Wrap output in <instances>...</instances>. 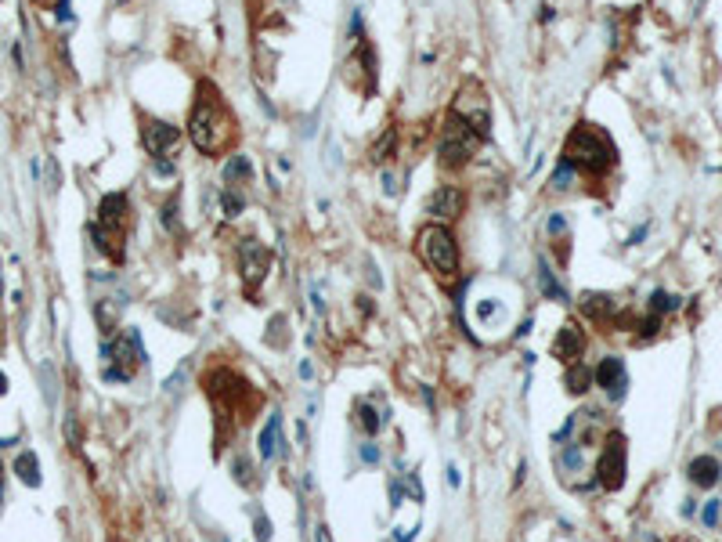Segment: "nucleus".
<instances>
[{"label":"nucleus","instance_id":"f257e3e1","mask_svg":"<svg viewBox=\"0 0 722 542\" xmlns=\"http://www.w3.org/2000/svg\"><path fill=\"white\" fill-rule=\"evenodd\" d=\"M188 134H191V145L206 156H217L235 134L231 116H228V109H224L220 94L213 91V84H206V80L199 84V98L188 113Z\"/></svg>","mask_w":722,"mask_h":542},{"label":"nucleus","instance_id":"f03ea898","mask_svg":"<svg viewBox=\"0 0 722 542\" xmlns=\"http://www.w3.org/2000/svg\"><path fill=\"white\" fill-rule=\"evenodd\" d=\"M564 159H571L574 170H585V174H607L614 163H618V149L614 141L607 138L600 127L592 123H578L574 131L567 134V145H564Z\"/></svg>","mask_w":722,"mask_h":542},{"label":"nucleus","instance_id":"7ed1b4c3","mask_svg":"<svg viewBox=\"0 0 722 542\" xmlns=\"http://www.w3.org/2000/svg\"><path fill=\"white\" fill-rule=\"evenodd\" d=\"M415 250H419V257L430 264L433 275H441V279H455V271H459V246H455V235L448 232L444 225H426L419 228V235H415Z\"/></svg>","mask_w":722,"mask_h":542},{"label":"nucleus","instance_id":"20e7f679","mask_svg":"<svg viewBox=\"0 0 722 542\" xmlns=\"http://www.w3.org/2000/svg\"><path fill=\"white\" fill-rule=\"evenodd\" d=\"M480 149V138L470 131V123L462 120L455 109H448V116H444V127H441V141H437V156H441V163L444 167H466L470 159L477 156Z\"/></svg>","mask_w":722,"mask_h":542},{"label":"nucleus","instance_id":"39448f33","mask_svg":"<svg viewBox=\"0 0 722 542\" xmlns=\"http://www.w3.org/2000/svg\"><path fill=\"white\" fill-rule=\"evenodd\" d=\"M625 474H629V449H625V434L611 430L603 441V452L596 459V481L607 492H618L625 485Z\"/></svg>","mask_w":722,"mask_h":542},{"label":"nucleus","instance_id":"423d86ee","mask_svg":"<svg viewBox=\"0 0 722 542\" xmlns=\"http://www.w3.org/2000/svg\"><path fill=\"white\" fill-rule=\"evenodd\" d=\"M455 113L470 123V131L480 138V141H488L491 138V109H488V94L484 87L477 84V80H466L459 91V98H455Z\"/></svg>","mask_w":722,"mask_h":542},{"label":"nucleus","instance_id":"0eeeda50","mask_svg":"<svg viewBox=\"0 0 722 542\" xmlns=\"http://www.w3.org/2000/svg\"><path fill=\"white\" fill-rule=\"evenodd\" d=\"M238 268H243V279L249 290L264 282L267 268H271V253L260 239H238Z\"/></svg>","mask_w":722,"mask_h":542},{"label":"nucleus","instance_id":"6e6552de","mask_svg":"<svg viewBox=\"0 0 722 542\" xmlns=\"http://www.w3.org/2000/svg\"><path fill=\"white\" fill-rule=\"evenodd\" d=\"M141 141H144V149H149V156H152V159H163V156H170L173 149L181 145V131H178L173 123H167V120H152V116H144Z\"/></svg>","mask_w":722,"mask_h":542},{"label":"nucleus","instance_id":"1a4fd4ad","mask_svg":"<svg viewBox=\"0 0 722 542\" xmlns=\"http://www.w3.org/2000/svg\"><path fill=\"white\" fill-rule=\"evenodd\" d=\"M462 210H466V196H462V188L455 185H441V188H433L430 199H426V214L437 221H455Z\"/></svg>","mask_w":722,"mask_h":542},{"label":"nucleus","instance_id":"9d476101","mask_svg":"<svg viewBox=\"0 0 722 542\" xmlns=\"http://www.w3.org/2000/svg\"><path fill=\"white\" fill-rule=\"evenodd\" d=\"M592 380H596V384L614 398V402H621L625 391H629V373H625V362H621V358H614V355H611V358H603V362L596 365V369H592Z\"/></svg>","mask_w":722,"mask_h":542},{"label":"nucleus","instance_id":"9b49d317","mask_svg":"<svg viewBox=\"0 0 722 542\" xmlns=\"http://www.w3.org/2000/svg\"><path fill=\"white\" fill-rule=\"evenodd\" d=\"M585 351V333H582V326L578 322H567V326H560V333H556V340H553V355L560 358V362H578V355Z\"/></svg>","mask_w":722,"mask_h":542},{"label":"nucleus","instance_id":"f8f14e48","mask_svg":"<svg viewBox=\"0 0 722 542\" xmlns=\"http://www.w3.org/2000/svg\"><path fill=\"white\" fill-rule=\"evenodd\" d=\"M690 481H694L697 488H715L719 485V477H722V463L715 456H697V459H690Z\"/></svg>","mask_w":722,"mask_h":542},{"label":"nucleus","instance_id":"ddd939ff","mask_svg":"<svg viewBox=\"0 0 722 542\" xmlns=\"http://www.w3.org/2000/svg\"><path fill=\"white\" fill-rule=\"evenodd\" d=\"M220 178L228 188H238V185H249L253 181V163H249V156H228L224 159V167H220Z\"/></svg>","mask_w":722,"mask_h":542},{"label":"nucleus","instance_id":"4468645a","mask_svg":"<svg viewBox=\"0 0 722 542\" xmlns=\"http://www.w3.org/2000/svg\"><path fill=\"white\" fill-rule=\"evenodd\" d=\"M275 452L285 456V449H282V416H278V412H275V416L264 423V430H260V456H264V459H275Z\"/></svg>","mask_w":722,"mask_h":542},{"label":"nucleus","instance_id":"2eb2a0df","mask_svg":"<svg viewBox=\"0 0 722 542\" xmlns=\"http://www.w3.org/2000/svg\"><path fill=\"white\" fill-rule=\"evenodd\" d=\"M15 474H19V481L22 485H29V488H40V459H37V452H19L15 456Z\"/></svg>","mask_w":722,"mask_h":542},{"label":"nucleus","instance_id":"dca6fc26","mask_svg":"<svg viewBox=\"0 0 722 542\" xmlns=\"http://www.w3.org/2000/svg\"><path fill=\"white\" fill-rule=\"evenodd\" d=\"M394 152H397V127H387V131L376 138V145H372V152H368V159H372L376 167H387Z\"/></svg>","mask_w":722,"mask_h":542},{"label":"nucleus","instance_id":"f3484780","mask_svg":"<svg viewBox=\"0 0 722 542\" xmlns=\"http://www.w3.org/2000/svg\"><path fill=\"white\" fill-rule=\"evenodd\" d=\"M582 308H585L589 318H600V322H603V318L614 315L618 304H614V297H607V293H585L582 297Z\"/></svg>","mask_w":722,"mask_h":542},{"label":"nucleus","instance_id":"a211bd4d","mask_svg":"<svg viewBox=\"0 0 722 542\" xmlns=\"http://www.w3.org/2000/svg\"><path fill=\"white\" fill-rule=\"evenodd\" d=\"M538 290H542V297L556 300V304H567V293L560 290V282H556V275L549 271V264H545V261H538Z\"/></svg>","mask_w":722,"mask_h":542},{"label":"nucleus","instance_id":"6ab92c4d","mask_svg":"<svg viewBox=\"0 0 722 542\" xmlns=\"http://www.w3.org/2000/svg\"><path fill=\"white\" fill-rule=\"evenodd\" d=\"M564 384H567V391H571V394H585V391H589V384H596V380H592V369H589V365L571 362V365H567Z\"/></svg>","mask_w":722,"mask_h":542},{"label":"nucleus","instance_id":"aec40b11","mask_svg":"<svg viewBox=\"0 0 722 542\" xmlns=\"http://www.w3.org/2000/svg\"><path fill=\"white\" fill-rule=\"evenodd\" d=\"M220 210H224V217H238L246 210V199L238 196V188H228V185L220 188Z\"/></svg>","mask_w":722,"mask_h":542},{"label":"nucleus","instance_id":"412c9836","mask_svg":"<svg viewBox=\"0 0 722 542\" xmlns=\"http://www.w3.org/2000/svg\"><path fill=\"white\" fill-rule=\"evenodd\" d=\"M574 174H578V170H574V163L560 156V163H556V170H553V181H549V185L556 188V192H564V188H571V185H574Z\"/></svg>","mask_w":722,"mask_h":542},{"label":"nucleus","instance_id":"4be33fe9","mask_svg":"<svg viewBox=\"0 0 722 542\" xmlns=\"http://www.w3.org/2000/svg\"><path fill=\"white\" fill-rule=\"evenodd\" d=\"M679 304H683V300L676 293H665V290L650 293V315H668V311H676Z\"/></svg>","mask_w":722,"mask_h":542},{"label":"nucleus","instance_id":"5701e85b","mask_svg":"<svg viewBox=\"0 0 722 542\" xmlns=\"http://www.w3.org/2000/svg\"><path fill=\"white\" fill-rule=\"evenodd\" d=\"M358 423H361V430H365V434L372 438V434H379V427H383V416H379V412H376L372 405H368V402H361V405H358Z\"/></svg>","mask_w":722,"mask_h":542},{"label":"nucleus","instance_id":"b1692460","mask_svg":"<svg viewBox=\"0 0 722 542\" xmlns=\"http://www.w3.org/2000/svg\"><path fill=\"white\" fill-rule=\"evenodd\" d=\"M502 318V304L499 300H477V322L480 326H495Z\"/></svg>","mask_w":722,"mask_h":542},{"label":"nucleus","instance_id":"393cba45","mask_svg":"<svg viewBox=\"0 0 722 542\" xmlns=\"http://www.w3.org/2000/svg\"><path fill=\"white\" fill-rule=\"evenodd\" d=\"M184 384H188V362H181L178 369H173V373L163 380V391H167V394H181Z\"/></svg>","mask_w":722,"mask_h":542},{"label":"nucleus","instance_id":"a878e982","mask_svg":"<svg viewBox=\"0 0 722 542\" xmlns=\"http://www.w3.org/2000/svg\"><path fill=\"white\" fill-rule=\"evenodd\" d=\"M40 380H44V398H47V405H55L58 402V391H55V369L51 365H40Z\"/></svg>","mask_w":722,"mask_h":542},{"label":"nucleus","instance_id":"bb28decb","mask_svg":"<svg viewBox=\"0 0 722 542\" xmlns=\"http://www.w3.org/2000/svg\"><path fill=\"white\" fill-rule=\"evenodd\" d=\"M564 467H567V470H582V445H578V441H567V449H564Z\"/></svg>","mask_w":722,"mask_h":542},{"label":"nucleus","instance_id":"cd10ccee","mask_svg":"<svg viewBox=\"0 0 722 542\" xmlns=\"http://www.w3.org/2000/svg\"><path fill=\"white\" fill-rule=\"evenodd\" d=\"M657 329H661V315H650V318H643V322H639V337L650 340V337H657Z\"/></svg>","mask_w":722,"mask_h":542},{"label":"nucleus","instance_id":"c85d7f7f","mask_svg":"<svg viewBox=\"0 0 722 542\" xmlns=\"http://www.w3.org/2000/svg\"><path fill=\"white\" fill-rule=\"evenodd\" d=\"M235 477H238V485H249L253 481V463H246V456L235 459Z\"/></svg>","mask_w":722,"mask_h":542},{"label":"nucleus","instance_id":"c756f323","mask_svg":"<svg viewBox=\"0 0 722 542\" xmlns=\"http://www.w3.org/2000/svg\"><path fill=\"white\" fill-rule=\"evenodd\" d=\"M159 221H163L170 232H178V203H167L163 210H159Z\"/></svg>","mask_w":722,"mask_h":542},{"label":"nucleus","instance_id":"7c9ffc66","mask_svg":"<svg viewBox=\"0 0 722 542\" xmlns=\"http://www.w3.org/2000/svg\"><path fill=\"white\" fill-rule=\"evenodd\" d=\"M719 506H722L719 499H708V503H704V514H701V517H704V524H708V528H715V524H719Z\"/></svg>","mask_w":722,"mask_h":542},{"label":"nucleus","instance_id":"2f4dec72","mask_svg":"<svg viewBox=\"0 0 722 542\" xmlns=\"http://www.w3.org/2000/svg\"><path fill=\"white\" fill-rule=\"evenodd\" d=\"M545 232H549V235H564L567 232V217L564 214H553L549 221H545Z\"/></svg>","mask_w":722,"mask_h":542},{"label":"nucleus","instance_id":"473e14b6","mask_svg":"<svg viewBox=\"0 0 722 542\" xmlns=\"http://www.w3.org/2000/svg\"><path fill=\"white\" fill-rule=\"evenodd\" d=\"M253 535H256V542H267L271 539V521L264 514H256V532Z\"/></svg>","mask_w":722,"mask_h":542},{"label":"nucleus","instance_id":"72a5a7b5","mask_svg":"<svg viewBox=\"0 0 722 542\" xmlns=\"http://www.w3.org/2000/svg\"><path fill=\"white\" fill-rule=\"evenodd\" d=\"M397 174H390V170H383V196H397Z\"/></svg>","mask_w":722,"mask_h":542},{"label":"nucleus","instance_id":"f704fd0d","mask_svg":"<svg viewBox=\"0 0 722 542\" xmlns=\"http://www.w3.org/2000/svg\"><path fill=\"white\" fill-rule=\"evenodd\" d=\"M361 459H365L368 467H376V463H379V449H376L372 441H368V445H361Z\"/></svg>","mask_w":722,"mask_h":542},{"label":"nucleus","instance_id":"c9c22d12","mask_svg":"<svg viewBox=\"0 0 722 542\" xmlns=\"http://www.w3.org/2000/svg\"><path fill=\"white\" fill-rule=\"evenodd\" d=\"M444 481H448V488H459V485H462V477H459V467H455V463L444 467Z\"/></svg>","mask_w":722,"mask_h":542},{"label":"nucleus","instance_id":"e433bc0d","mask_svg":"<svg viewBox=\"0 0 722 542\" xmlns=\"http://www.w3.org/2000/svg\"><path fill=\"white\" fill-rule=\"evenodd\" d=\"M350 33L361 37V8H354V15H350Z\"/></svg>","mask_w":722,"mask_h":542},{"label":"nucleus","instance_id":"4c0bfd02","mask_svg":"<svg viewBox=\"0 0 722 542\" xmlns=\"http://www.w3.org/2000/svg\"><path fill=\"white\" fill-rule=\"evenodd\" d=\"M300 380H307V384H311V380H314V365H311L307 358L300 362Z\"/></svg>","mask_w":722,"mask_h":542},{"label":"nucleus","instance_id":"58836bf2","mask_svg":"<svg viewBox=\"0 0 722 542\" xmlns=\"http://www.w3.org/2000/svg\"><path fill=\"white\" fill-rule=\"evenodd\" d=\"M401 496H405V488H401V481H390V503L401 506Z\"/></svg>","mask_w":722,"mask_h":542},{"label":"nucleus","instance_id":"ea45409f","mask_svg":"<svg viewBox=\"0 0 722 542\" xmlns=\"http://www.w3.org/2000/svg\"><path fill=\"white\" fill-rule=\"evenodd\" d=\"M314 539H318V542H332V535H329L325 524H318V528H314Z\"/></svg>","mask_w":722,"mask_h":542},{"label":"nucleus","instance_id":"a19ab883","mask_svg":"<svg viewBox=\"0 0 722 542\" xmlns=\"http://www.w3.org/2000/svg\"><path fill=\"white\" fill-rule=\"evenodd\" d=\"M155 170L159 174H173V163H170V159H155Z\"/></svg>","mask_w":722,"mask_h":542},{"label":"nucleus","instance_id":"79ce46f5","mask_svg":"<svg viewBox=\"0 0 722 542\" xmlns=\"http://www.w3.org/2000/svg\"><path fill=\"white\" fill-rule=\"evenodd\" d=\"M643 235H647V225H643V228H636V232L629 235V246H636V243H643Z\"/></svg>","mask_w":722,"mask_h":542},{"label":"nucleus","instance_id":"37998d69","mask_svg":"<svg viewBox=\"0 0 722 542\" xmlns=\"http://www.w3.org/2000/svg\"><path fill=\"white\" fill-rule=\"evenodd\" d=\"M0 394H8V376L0 373Z\"/></svg>","mask_w":722,"mask_h":542},{"label":"nucleus","instance_id":"c03bdc74","mask_svg":"<svg viewBox=\"0 0 722 542\" xmlns=\"http://www.w3.org/2000/svg\"><path fill=\"white\" fill-rule=\"evenodd\" d=\"M0 485H4V467H0ZM0 499H4V492H0Z\"/></svg>","mask_w":722,"mask_h":542},{"label":"nucleus","instance_id":"a18cd8bd","mask_svg":"<svg viewBox=\"0 0 722 542\" xmlns=\"http://www.w3.org/2000/svg\"><path fill=\"white\" fill-rule=\"evenodd\" d=\"M44 4H51V0H44Z\"/></svg>","mask_w":722,"mask_h":542},{"label":"nucleus","instance_id":"49530a36","mask_svg":"<svg viewBox=\"0 0 722 542\" xmlns=\"http://www.w3.org/2000/svg\"><path fill=\"white\" fill-rule=\"evenodd\" d=\"M120 4H126V0H120Z\"/></svg>","mask_w":722,"mask_h":542}]
</instances>
